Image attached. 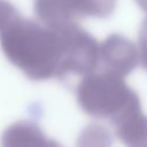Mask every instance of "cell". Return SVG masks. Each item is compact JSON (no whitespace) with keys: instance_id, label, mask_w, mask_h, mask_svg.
Masks as SVG:
<instances>
[{"instance_id":"6da1fadb","label":"cell","mask_w":147,"mask_h":147,"mask_svg":"<svg viewBox=\"0 0 147 147\" xmlns=\"http://www.w3.org/2000/svg\"><path fill=\"white\" fill-rule=\"evenodd\" d=\"M0 45L6 57L32 80L86 75L99 63V44L76 22L18 17L0 32Z\"/></svg>"},{"instance_id":"7a4b0ae2","label":"cell","mask_w":147,"mask_h":147,"mask_svg":"<svg viewBox=\"0 0 147 147\" xmlns=\"http://www.w3.org/2000/svg\"><path fill=\"white\" fill-rule=\"evenodd\" d=\"M77 101L86 114L113 123L141 109L139 96L125 84L123 77L106 70L85 75L77 87Z\"/></svg>"},{"instance_id":"3957f363","label":"cell","mask_w":147,"mask_h":147,"mask_svg":"<svg viewBox=\"0 0 147 147\" xmlns=\"http://www.w3.org/2000/svg\"><path fill=\"white\" fill-rule=\"evenodd\" d=\"M116 0H34V13L44 23L75 22L77 18L109 16Z\"/></svg>"},{"instance_id":"277c9868","label":"cell","mask_w":147,"mask_h":147,"mask_svg":"<svg viewBox=\"0 0 147 147\" xmlns=\"http://www.w3.org/2000/svg\"><path fill=\"white\" fill-rule=\"evenodd\" d=\"M99 60L103 64V70L125 77L138 64L139 51L127 38L110 34L99 45Z\"/></svg>"},{"instance_id":"5b68a950","label":"cell","mask_w":147,"mask_h":147,"mask_svg":"<svg viewBox=\"0 0 147 147\" xmlns=\"http://www.w3.org/2000/svg\"><path fill=\"white\" fill-rule=\"evenodd\" d=\"M51 140L33 122L18 121L8 126L1 137V147H48Z\"/></svg>"},{"instance_id":"8992f818","label":"cell","mask_w":147,"mask_h":147,"mask_svg":"<svg viewBox=\"0 0 147 147\" xmlns=\"http://www.w3.org/2000/svg\"><path fill=\"white\" fill-rule=\"evenodd\" d=\"M116 134L126 147H147V116L134 110L114 123Z\"/></svg>"},{"instance_id":"52a82bcc","label":"cell","mask_w":147,"mask_h":147,"mask_svg":"<svg viewBox=\"0 0 147 147\" xmlns=\"http://www.w3.org/2000/svg\"><path fill=\"white\" fill-rule=\"evenodd\" d=\"M77 147H111V137L103 126L90 124L80 132Z\"/></svg>"},{"instance_id":"ba28073f","label":"cell","mask_w":147,"mask_h":147,"mask_svg":"<svg viewBox=\"0 0 147 147\" xmlns=\"http://www.w3.org/2000/svg\"><path fill=\"white\" fill-rule=\"evenodd\" d=\"M20 16V13L8 0H0V32L8 28Z\"/></svg>"},{"instance_id":"9c48e42d","label":"cell","mask_w":147,"mask_h":147,"mask_svg":"<svg viewBox=\"0 0 147 147\" xmlns=\"http://www.w3.org/2000/svg\"><path fill=\"white\" fill-rule=\"evenodd\" d=\"M139 60L147 70V17L142 22L139 32Z\"/></svg>"},{"instance_id":"30bf717a","label":"cell","mask_w":147,"mask_h":147,"mask_svg":"<svg viewBox=\"0 0 147 147\" xmlns=\"http://www.w3.org/2000/svg\"><path fill=\"white\" fill-rule=\"evenodd\" d=\"M137 3L139 5V7L141 9H144L145 11H147V0H136Z\"/></svg>"},{"instance_id":"8fae6325","label":"cell","mask_w":147,"mask_h":147,"mask_svg":"<svg viewBox=\"0 0 147 147\" xmlns=\"http://www.w3.org/2000/svg\"><path fill=\"white\" fill-rule=\"evenodd\" d=\"M48 147H62V146H60L56 141H54V140H51V144H49V146Z\"/></svg>"}]
</instances>
